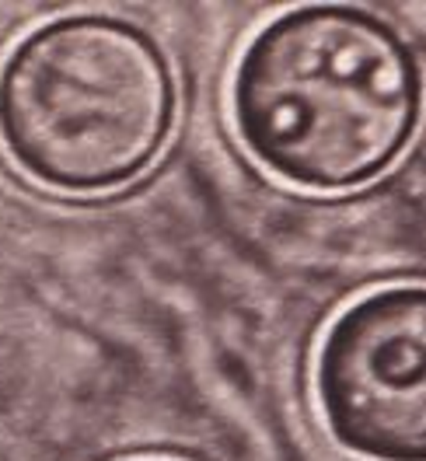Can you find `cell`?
I'll list each match as a JSON object with an SVG mask.
<instances>
[{
  "label": "cell",
  "mask_w": 426,
  "mask_h": 461,
  "mask_svg": "<svg viewBox=\"0 0 426 461\" xmlns=\"http://www.w3.org/2000/svg\"><path fill=\"white\" fill-rule=\"evenodd\" d=\"M143 461H171V458H143Z\"/></svg>",
  "instance_id": "cell-4"
},
{
  "label": "cell",
  "mask_w": 426,
  "mask_h": 461,
  "mask_svg": "<svg viewBox=\"0 0 426 461\" xmlns=\"http://www.w3.org/2000/svg\"><path fill=\"white\" fill-rule=\"evenodd\" d=\"M322 430L357 461H426V284H385L332 315L312 360Z\"/></svg>",
  "instance_id": "cell-3"
},
{
  "label": "cell",
  "mask_w": 426,
  "mask_h": 461,
  "mask_svg": "<svg viewBox=\"0 0 426 461\" xmlns=\"http://www.w3.org/2000/svg\"><path fill=\"white\" fill-rule=\"evenodd\" d=\"M175 119V67L130 18L59 14L0 59V150L59 196L133 185L165 154Z\"/></svg>",
  "instance_id": "cell-2"
},
{
  "label": "cell",
  "mask_w": 426,
  "mask_h": 461,
  "mask_svg": "<svg viewBox=\"0 0 426 461\" xmlns=\"http://www.w3.org/2000/svg\"><path fill=\"white\" fill-rule=\"evenodd\" d=\"M426 81L416 50L374 11L290 7L234 59L231 130L262 172L304 193H353L420 133Z\"/></svg>",
  "instance_id": "cell-1"
}]
</instances>
